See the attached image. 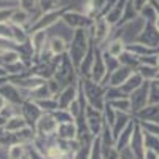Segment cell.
Wrapping results in <instances>:
<instances>
[{
    "label": "cell",
    "mask_w": 159,
    "mask_h": 159,
    "mask_svg": "<svg viewBox=\"0 0 159 159\" xmlns=\"http://www.w3.org/2000/svg\"><path fill=\"white\" fill-rule=\"evenodd\" d=\"M92 46V38L89 30L86 29H80V30H73L72 38L69 40V48H67V56L70 57L72 64L75 65V69L78 72V67L81 61L84 59V56L88 54L89 48Z\"/></svg>",
    "instance_id": "obj_1"
},
{
    "label": "cell",
    "mask_w": 159,
    "mask_h": 159,
    "mask_svg": "<svg viewBox=\"0 0 159 159\" xmlns=\"http://www.w3.org/2000/svg\"><path fill=\"white\" fill-rule=\"evenodd\" d=\"M80 86H81V91L84 94L86 103L102 111L105 103H107V99H105L107 88L100 83L92 81L91 78H80Z\"/></svg>",
    "instance_id": "obj_2"
},
{
    "label": "cell",
    "mask_w": 159,
    "mask_h": 159,
    "mask_svg": "<svg viewBox=\"0 0 159 159\" xmlns=\"http://www.w3.org/2000/svg\"><path fill=\"white\" fill-rule=\"evenodd\" d=\"M145 27V21L137 16L134 19H130L127 22H121L119 25H116V27H113V34H111V38H119L123 40V42L127 45L130 43H135L137 38L140 35V32L143 30Z\"/></svg>",
    "instance_id": "obj_3"
},
{
    "label": "cell",
    "mask_w": 159,
    "mask_h": 159,
    "mask_svg": "<svg viewBox=\"0 0 159 159\" xmlns=\"http://www.w3.org/2000/svg\"><path fill=\"white\" fill-rule=\"evenodd\" d=\"M56 81L64 88V86H69V84H75L78 83V72L75 69V65L72 64L70 57L67 56V52L62 56H57V61H56V70H54V76Z\"/></svg>",
    "instance_id": "obj_4"
},
{
    "label": "cell",
    "mask_w": 159,
    "mask_h": 159,
    "mask_svg": "<svg viewBox=\"0 0 159 159\" xmlns=\"http://www.w3.org/2000/svg\"><path fill=\"white\" fill-rule=\"evenodd\" d=\"M62 13H64V8H56V10H49V11L35 13L30 25L27 27L29 34H32L35 30H49L52 25H56L61 21Z\"/></svg>",
    "instance_id": "obj_5"
},
{
    "label": "cell",
    "mask_w": 159,
    "mask_h": 159,
    "mask_svg": "<svg viewBox=\"0 0 159 159\" xmlns=\"http://www.w3.org/2000/svg\"><path fill=\"white\" fill-rule=\"evenodd\" d=\"M61 21L72 30H80V29L89 30L91 25L94 24V19L88 18L81 10H73V8H64Z\"/></svg>",
    "instance_id": "obj_6"
},
{
    "label": "cell",
    "mask_w": 159,
    "mask_h": 159,
    "mask_svg": "<svg viewBox=\"0 0 159 159\" xmlns=\"http://www.w3.org/2000/svg\"><path fill=\"white\" fill-rule=\"evenodd\" d=\"M89 34H91V38H92V42H94V45L102 48L111 38L113 25H110L107 19H105L103 16H100V18L94 19V24L91 25Z\"/></svg>",
    "instance_id": "obj_7"
},
{
    "label": "cell",
    "mask_w": 159,
    "mask_h": 159,
    "mask_svg": "<svg viewBox=\"0 0 159 159\" xmlns=\"http://www.w3.org/2000/svg\"><path fill=\"white\" fill-rule=\"evenodd\" d=\"M84 124L86 129L89 130V134L92 137H99L102 134V130L105 129V119L103 113L91 105H86L84 108Z\"/></svg>",
    "instance_id": "obj_8"
},
{
    "label": "cell",
    "mask_w": 159,
    "mask_h": 159,
    "mask_svg": "<svg viewBox=\"0 0 159 159\" xmlns=\"http://www.w3.org/2000/svg\"><path fill=\"white\" fill-rule=\"evenodd\" d=\"M11 78V81L15 83L24 94H25V97H27L32 91H35L37 88H40L42 86L46 80H42L40 76H37V75H34L30 70L29 72H25V73H22V75H18V76H10Z\"/></svg>",
    "instance_id": "obj_9"
},
{
    "label": "cell",
    "mask_w": 159,
    "mask_h": 159,
    "mask_svg": "<svg viewBox=\"0 0 159 159\" xmlns=\"http://www.w3.org/2000/svg\"><path fill=\"white\" fill-rule=\"evenodd\" d=\"M116 0H84L81 11L91 19H97L100 16H105L107 11L113 7Z\"/></svg>",
    "instance_id": "obj_10"
},
{
    "label": "cell",
    "mask_w": 159,
    "mask_h": 159,
    "mask_svg": "<svg viewBox=\"0 0 159 159\" xmlns=\"http://www.w3.org/2000/svg\"><path fill=\"white\" fill-rule=\"evenodd\" d=\"M148 94H150V83L148 81H143V84L140 88H137L134 92L129 94L132 116L137 115L140 110H143L148 105Z\"/></svg>",
    "instance_id": "obj_11"
},
{
    "label": "cell",
    "mask_w": 159,
    "mask_h": 159,
    "mask_svg": "<svg viewBox=\"0 0 159 159\" xmlns=\"http://www.w3.org/2000/svg\"><path fill=\"white\" fill-rule=\"evenodd\" d=\"M0 96L7 100V103L18 105V107H21V103L27 99L24 92L11 81V78L8 80V81H5L2 86H0Z\"/></svg>",
    "instance_id": "obj_12"
},
{
    "label": "cell",
    "mask_w": 159,
    "mask_h": 159,
    "mask_svg": "<svg viewBox=\"0 0 159 159\" xmlns=\"http://www.w3.org/2000/svg\"><path fill=\"white\" fill-rule=\"evenodd\" d=\"M94 52H96V57H94V64H92V70H91L89 78L96 83L105 84V81H107V78H108V70H107V65L103 62L102 49L94 45Z\"/></svg>",
    "instance_id": "obj_13"
},
{
    "label": "cell",
    "mask_w": 159,
    "mask_h": 159,
    "mask_svg": "<svg viewBox=\"0 0 159 159\" xmlns=\"http://www.w3.org/2000/svg\"><path fill=\"white\" fill-rule=\"evenodd\" d=\"M19 113L21 116L25 119V123H27V126L34 127L35 129V124L40 118H42L43 111L42 108L37 105L35 100H30V99H25L22 103H21V107H19Z\"/></svg>",
    "instance_id": "obj_14"
},
{
    "label": "cell",
    "mask_w": 159,
    "mask_h": 159,
    "mask_svg": "<svg viewBox=\"0 0 159 159\" xmlns=\"http://www.w3.org/2000/svg\"><path fill=\"white\" fill-rule=\"evenodd\" d=\"M134 121H135V118H134ZM129 150H130V153L134 154L137 159H143L145 151H147V150H145V132H143V129L140 127V124L137 121L134 124V132H132Z\"/></svg>",
    "instance_id": "obj_15"
},
{
    "label": "cell",
    "mask_w": 159,
    "mask_h": 159,
    "mask_svg": "<svg viewBox=\"0 0 159 159\" xmlns=\"http://www.w3.org/2000/svg\"><path fill=\"white\" fill-rule=\"evenodd\" d=\"M57 126L59 124L54 119V116H52V113H43L42 118L35 124V132H37V135H43V137L56 135Z\"/></svg>",
    "instance_id": "obj_16"
},
{
    "label": "cell",
    "mask_w": 159,
    "mask_h": 159,
    "mask_svg": "<svg viewBox=\"0 0 159 159\" xmlns=\"http://www.w3.org/2000/svg\"><path fill=\"white\" fill-rule=\"evenodd\" d=\"M56 61H57V56L52 57V59H48V61H37L30 67V72L34 75L40 76L42 80H51L52 76H54Z\"/></svg>",
    "instance_id": "obj_17"
},
{
    "label": "cell",
    "mask_w": 159,
    "mask_h": 159,
    "mask_svg": "<svg viewBox=\"0 0 159 159\" xmlns=\"http://www.w3.org/2000/svg\"><path fill=\"white\" fill-rule=\"evenodd\" d=\"M134 73V70L129 69V67H124V65H119V67L111 72L107 78V81H105V88H121L126 81H127V78Z\"/></svg>",
    "instance_id": "obj_18"
},
{
    "label": "cell",
    "mask_w": 159,
    "mask_h": 159,
    "mask_svg": "<svg viewBox=\"0 0 159 159\" xmlns=\"http://www.w3.org/2000/svg\"><path fill=\"white\" fill-rule=\"evenodd\" d=\"M76 97H78V83L64 86V88L59 91V94L56 96V100H57L59 108L67 110V108L70 107V103L76 100Z\"/></svg>",
    "instance_id": "obj_19"
},
{
    "label": "cell",
    "mask_w": 159,
    "mask_h": 159,
    "mask_svg": "<svg viewBox=\"0 0 159 159\" xmlns=\"http://www.w3.org/2000/svg\"><path fill=\"white\" fill-rule=\"evenodd\" d=\"M126 5H127V0H116V2L113 3V7L107 11V15H105L103 18L108 21V24H110V25L116 27V25L121 24L123 16H124Z\"/></svg>",
    "instance_id": "obj_20"
},
{
    "label": "cell",
    "mask_w": 159,
    "mask_h": 159,
    "mask_svg": "<svg viewBox=\"0 0 159 159\" xmlns=\"http://www.w3.org/2000/svg\"><path fill=\"white\" fill-rule=\"evenodd\" d=\"M48 38H49L48 30H35V32L30 34V46L34 49V62L43 52V49L46 48Z\"/></svg>",
    "instance_id": "obj_21"
},
{
    "label": "cell",
    "mask_w": 159,
    "mask_h": 159,
    "mask_svg": "<svg viewBox=\"0 0 159 159\" xmlns=\"http://www.w3.org/2000/svg\"><path fill=\"white\" fill-rule=\"evenodd\" d=\"M69 48V42L61 35H49L48 38V43H46V49L49 51L51 56H62L67 52Z\"/></svg>",
    "instance_id": "obj_22"
},
{
    "label": "cell",
    "mask_w": 159,
    "mask_h": 159,
    "mask_svg": "<svg viewBox=\"0 0 159 159\" xmlns=\"http://www.w3.org/2000/svg\"><path fill=\"white\" fill-rule=\"evenodd\" d=\"M32 19H34V15H30V13H27L25 10H22L19 7H16L15 10H13L8 22L13 24V25H19V27H25V29H27L30 25V22H32Z\"/></svg>",
    "instance_id": "obj_23"
},
{
    "label": "cell",
    "mask_w": 159,
    "mask_h": 159,
    "mask_svg": "<svg viewBox=\"0 0 159 159\" xmlns=\"http://www.w3.org/2000/svg\"><path fill=\"white\" fill-rule=\"evenodd\" d=\"M56 137L59 140H76L78 139V124H76V121L59 124L57 130H56Z\"/></svg>",
    "instance_id": "obj_24"
},
{
    "label": "cell",
    "mask_w": 159,
    "mask_h": 159,
    "mask_svg": "<svg viewBox=\"0 0 159 159\" xmlns=\"http://www.w3.org/2000/svg\"><path fill=\"white\" fill-rule=\"evenodd\" d=\"M132 121H134V116H132V115H129V113H119V111H118V116H116V119H115V123H113V126L110 127L113 139L116 140L118 135L121 134V132H123Z\"/></svg>",
    "instance_id": "obj_25"
},
{
    "label": "cell",
    "mask_w": 159,
    "mask_h": 159,
    "mask_svg": "<svg viewBox=\"0 0 159 159\" xmlns=\"http://www.w3.org/2000/svg\"><path fill=\"white\" fill-rule=\"evenodd\" d=\"M137 121H148V123H157L159 124V105H147L143 110H140L137 115H134Z\"/></svg>",
    "instance_id": "obj_26"
},
{
    "label": "cell",
    "mask_w": 159,
    "mask_h": 159,
    "mask_svg": "<svg viewBox=\"0 0 159 159\" xmlns=\"http://www.w3.org/2000/svg\"><path fill=\"white\" fill-rule=\"evenodd\" d=\"M94 57H96V52H94V42H92V46L89 48L88 54L84 56V59L81 61L78 67V76L80 78H89L91 70H92V64H94Z\"/></svg>",
    "instance_id": "obj_27"
},
{
    "label": "cell",
    "mask_w": 159,
    "mask_h": 159,
    "mask_svg": "<svg viewBox=\"0 0 159 159\" xmlns=\"http://www.w3.org/2000/svg\"><path fill=\"white\" fill-rule=\"evenodd\" d=\"M100 49L103 52H107V54L113 56V57H119L126 51V43L123 42V40H119V38H110Z\"/></svg>",
    "instance_id": "obj_28"
},
{
    "label": "cell",
    "mask_w": 159,
    "mask_h": 159,
    "mask_svg": "<svg viewBox=\"0 0 159 159\" xmlns=\"http://www.w3.org/2000/svg\"><path fill=\"white\" fill-rule=\"evenodd\" d=\"M134 124H135V121H132V123L121 132V134L118 135V139L115 140V147H116V150H118L119 153L129 148V143H130V139H132V132H134Z\"/></svg>",
    "instance_id": "obj_29"
},
{
    "label": "cell",
    "mask_w": 159,
    "mask_h": 159,
    "mask_svg": "<svg viewBox=\"0 0 159 159\" xmlns=\"http://www.w3.org/2000/svg\"><path fill=\"white\" fill-rule=\"evenodd\" d=\"M35 137H37V132H35V129L30 127V126H25L24 129L15 132V142H16V143H21V145L34 143Z\"/></svg>",
    "instance_id": "obj_30"
},
{
    "label": "cell",
    "mask_w": 159,
    "mask_h": 159,
    "mask_svg": "<svg viewBox=\"0 0 159 159\" xmlns=\"http://www.w3.org/2000/svg\"><path fill=\"white\" fill-rule=\"evenodd\" d=\"M11 40L16 45L22 46V45L30 42V34H29V30L25 27H19V25H13L11 24Z\"/></svg>",
    "instance_id": "obj_31"
},
{
    "label": "cell",
    "mask_w": 159,
    "mask_h": 159,
    "mask_svg": "<svg viewBox=\"0 0 159 159\" xmlns=\"http://www.w3.org/2000/svg\"><path fill=\"white\" fill-rule=\"evenodd\" d=\"M142 78H143V81H148V83H151V81H154V80L159 76V70H157V67L156 65H147V64H140L139 67H137V70H135Z\"/></svg>",
    "instance_id": "obj_32"
},
{
    "label": "cell",
    "mask_w": 159,
    "mask_h": 159,
    "mask_svg": "<svg viewBox=\"0 0 159 159\" xmlns=\"http://www.w3.org/2000/svg\"><path fill=\"white\" fill-rule=\"evenodd\" d=\"M142 84H143V78H142L137 72H134V73H132V75L127 78V81L121 86V91L129 97L130 92H134V91H135L137 88H140Z\"/></svg>",
    "instance_id": "obj_33"
},
{
    "label": "cell",
    "mask_w": 159,
    "mask_h": 159,
    "mask_svg": "<svg viewBox=\"0 0 159 159\" xmlns=\"http://www.w3.org/2000/svg\"><path fill=\"white\" fill-rule=\"evenodd\" d=\"M118 59H119V64H121V65L132 69L134 72L137 70V67L140 65V59H139V56H135L134 52H130V51H127V49H126Z\"/></svg>",
    "instance_id": "obj_34"
},
{
    "label": "cell",
    "mask_w": 159,
    "mask_h": 159,
    "mask_svg": "<svg viewBox=\"0 0 159 159\" xmlns=\"http://www.w3.org/2000/svg\"><path fill=\"white\" fill-rule=\"evenodd\" d=\"M25 126H27V123H25V119L21 116V113H18V115H15V116H11L8 121L5 123V129L8 130V132H18V130H21V129H24Z\"/></svg>",
    "instance_id": "obj_35"
},
{
    "label": "cell",
    "mask_w": 159,
    "mask_h": 159,
    "mask_svg": "<svg viewBox=\"0 0 159 159\" xmlns=\"http://www.w3.org/2000/svg\"><path fill=\"white\" fill-rule=\"evenodd\" d=\"M5 154H7V159H25V145L13 143Z\"/></svg>",
    "instance_id": "obj_36"
},
{
    "label": "cell",
    "mask_w": 159,
    "mask_h": 159,
    "mask_svg": "<svg viewBox=\"0 0 159 159\" xmlns=\"http://www.w3.org/2000/svg\"><path fill=\"white\" fill-rule=\"evenodd\" d=\"M107 103H110L111 107L116 110V111H119V113H129V115H132V110H130V102H129V97H121V99H115V100H110V102H107Z\"/></svg>",
    "instance_id": "obj_37"
},
{
    "label": "cell",
    "mask_w": 159,
    "mask_h": 159,
    "mask_svg": "<svg viewBox=\"0 0 159 159\" xmlns=\"http://www.w3.org/2000/svg\"><path fill=\"white\" fill-rule=\"evenodd\" d=\"M37 105L40 108H42L43 113H52V111H56L59 108V105H57V100L56 97H48V99H40V100H35Z\"/></svg>",
    "instance_id": "obj_38"
},
{
    "label": "cell",
    "mask_w": 159,
    "mask_h": 159,
    "mask_svg": "<svg viewBox=\"0 0 159 159\" xmlns=\"http://www.w3.org/2000/svg\"><path fill=\"white\" fill-rule=\"evenodd\" d=\"M15 142V134L13 132H8L5 127H0V150L7 151Z\"/></svg>",
    "instance_id": "obj_39"
},
{
    "label": "cell",
    "mask_w": 159,
    "mask_h": 159,
    "mask_svg": "<svg viewBox=\"0 0 159 159\" xmlns=\"http://www.w3.org/2000/svg\"><path fill=\"white\" fill-rule=\"evenodd\" d=\"M102 156L103 159H121V153L116 150L115 143H102Z\"/></svg>",
    "instance_id": "obj_40"
},
{
    "label": "cell",
    "mask_w": 159,
    "mask_h": 159,
    "mask_svg": "<svg viewBox=\"0 0 159 159\" xmlns=\"http://www.w3.org/2000/svg\"><path fill=\"white\" fill-rule=\"evenodd\" d=\"M139 16L147 24H156V8L153 7V3H148L139 13Z\"/></svg>",
    "instance_id": "obj_41"
},
{
    "label": "cell",
    "mask_w": 159,
    "mask_h": 159,
    "mask_svg": "<svg viewBox=\"0 0 159 159\" xmlns=\"http://www.w3.org/2000/svg\"><path fill=\"white\" fill-rule=\"evenodd\" d=\"M145 150H150L159 154V135H153V134L145 132Z\"/></svg>",
    "instance_id": "obj_42"
},
{
    "label": "cell",
    "mask_w": 159,
    "mask_h": 159,
    "mask_svg": "<svg viewBox=\"0 0 159 159\" xmlns=\"http://www.w3.org/2000/svg\"><path fill=\"white\" fill-rule=\"evenodd\" d=\"M102 113H103V119H105V126L111 127L113 123H115V119H116V116H118V111L111 107L110 103H105V107H103Z\"/></svg>",
    "instance_id": "obj_43"
},
{
    "label": "cell",
    "mask_w": 159,
    "mask_h": 159,
    "mask_svg": "<svg viewBox=\"0 0 159 159\" xmlns=\"http://www.w3.org/2000/svg\"><path fill=\"white\" fill-rule=\"evenodd\" d=\"M52 116H54V119L57 121V124H64V123H72L75 121L73 116L70 115L69 110H64V108H57L56 111H52Z\"/></svg>",
    "instance_id": "obj_44"
},
{
    "label": "cell",
    "mask_w": 159,
    "mask_h": 159,
    "mask_svg": "<svg viewBox=\"0 0 159 159\" xmlns=\"http://www.w3.org/2000/svg\"><path fill=\"white\" fill-rule=\"evenodd\" d=\"M25 159H48V157L34 143H29V145H25Z\"/></svg>",
    "instance_id": "obj_45"
},
{
    "label": "cell",
    "mask_w": 159,
    "mask_h": 159,
    "mask_svg": "<svg viewBox=\"0 0 159 159\" xmlns=\"http://www.w3.org/2000/svg\"><path fill=\"white\" fill-rule=\"evenodd\" d=\"M19 8L25 10L27 13H30V15H35V13H38V0H19L18 3Z\"/></svg>",
    "instance_id": "obj_46"
},
{
    "label": "cell",
    "mask_w": 159,
    "mask_h": 159,
    "mask_svg": "<svg viewBox=\"0 0 159 159\" xmlns=\"http://www.w3.org/2000/svg\"><path fill=\"white\" fill-rule=\"evenodd\" d=\"M102 56H103V62H105V65H107V70H108V75L111 73V72H115L119 65V59L118 57H113V56H110V54H107V52H103L102 51Z\"/></svg>",
    "instance_id": "obj_47"
},
{
    "label": "cell",
    "mask_w": 159,
    "mask_h": 159,
    "mask_svg": "<svg viewBox=\"0 0 159 159\" xmlns=\"http://www.w3.org/2000/svg\"><path fill=\"white\" fill-rule=\"evenodd\" d=\"M89 159H103V156H102V143H100V139L99 137H96L94 142H92Z\"/></svg>",
    "instance_id": "obj_48"
},
{
    "label": "cell",
    "mask_w": 159,
    "mask_h": 159,
    "mask_svg": "<svg viewBox=\"0 0 159 159\" xmlns=\"http://www.w3.org/2000/svg\"><path fill=\"white\" fill-rule=\"evenodd\" d=\"M148 105H159V86H157L154 81H151V83H150Z\"/></svg>",
    "instance_id": "obj_49"
},
{
    "label": "cell",
    "mask_w": 159,
    "mask_h": 159,
    "mask_svg": "<svg viewBox=\"0 0 159 159\" xmlns=\"http://www.w3.org/2000/svg\"><path fill=\"white\" fill-rule=\"evenodd\" d=\"M137 121V119H135ZM140 124V127L148 132V134H153V135H159V124L157 123H148V121H137Z\"/></svg>",
    "instance_id": "obj_50"
},
{
    "label": "cell",
    "mask_w": 159,
    "mask_h": 159,
    "mask_svg": "<svg viewBox=\"0 0 159 159\" xmlns=\"http://www.w3.org/2000/svg\"><path fill=\"white\" fill-rule=\"evenodd\" d=\"M15 8H0V24L10 21V16H11V13H13V10H15Z\"/></svg>",
    "instance_id": "obj_51"
},
{
    "label": "cell",
    "mask_w": 159,
    "mask_h": 159,
    "mask_svg": "<svg viewBox=\"0 0 159 159\" xmlns=\"http://www.w3.org/2000/svg\"><path fill=\"white\" fill-rule=\"evenodd\" d=\"M132 2V5H134V8H135V11L137 13H140L145 7H147L148 3H151V0H130Z\"/></svg>",
    "instance_id": "obj_52"
},
{
    "label": "cell",
    "mask_w": 159,
    "mask_h": 159,
    "mask_svg": "<svg viewBox=\"0 0 159 159\" xmlns=\"http://www.w3.org/2000/svg\"><path fill=\"white\" fill-rule=\"evenodd\" d=\"M151 3L156 8V27L159 29V0H151Z\"/></svg>",
    "instance_id": "obj_53"
},
{
    "label": "cell",
    "mask_w": 159,
    "mask_h": 159,
    "mask_svg": "<svg viewBox=\"0 0 159 159\" xmlns=\"http://www.w3.org/2000/svg\"><path fill=\"white\" fill-rule=\"evenodd\" d=\"M143 159H159V154H157V153H154V151H150V150H147V151H145V156H143Z\"/></svg>",
    "instance_id": "obj_54"
},
{
    "label": "cell",
    "mask_w": 159,
    "mask_h": 159,
    "mask_svg": "<svg viewBox=\"0 0 159 159\" xmlns=\"http://www.w3.org/2000/svg\"><path fill=\"white\" fill-rule=\"evenodd\" d=\"M7 76H10V75H8V72H7L5 69L0 67V78H7Z\"/></svg>",
    "instance_id": "obj_55"
},
{
    "label": "cell",
    "mask_w": 159,
    "mask_h": 159,
    "mask_svg": "<svg viewBox=\"0 0 159 159\" xmlns=\"http://www.w3.org/2000/svg\"><path fill=\"white\" fill-rule=\"evenodd\" d=\"M5 105H7V100H5L2 96H0V111L3 110V107H5Z\"/></svg>",
    "instance_id": "obj_56"
},
{
    "label": "cell",
    "mask_w": 159,
    "mask_h": 159,
    "mask_svg": "<svg viewBox=\"0 0 159 159\" xmlns=\"http://www.w3.org/2000/svg\"><path fill=\"white\" fill-rule=\"evenodd\" d=\"M2 2H7V3H13V5H18L19 0H2Z\"/></svg>",
    "instance_id": "obj_57"
},
{
    "label": "cell",
    "mask_w": 159,
    "mask_h": 159,
    "mask_svg": "<svg viewBox=\"0 0 159 159\" xmlns=\"http://www.w3.org/2000/svg\"><path fill=\"white\" fill-rule=\"evenodd\" d=\"M7 151H3V150H0V159H7V154H5Z\"/></svg>",
    "instance_id": "obj_58"
},
{
    "label": "cell",
    "mask_w": 159,
    "mask_h": 159,
    "mask_svg": "<svg viewBox=\"0 0 159 159\" xmlns=\"http://www.w3.org/2000/svg\"><path fill=\"white\" fill-rule=\"evenodd\" d=\"M156 67H157V70H159V52L156 54Z\"/></svg>",
    "instance_id": "obj_59"
},
{
    "label": "cell",
    "mask_w": 159,
    "mask_h": 159,
    "mask_svg": "<svg viewBox=\"0 0 159 159\" xmlns=\"http://www.w3.org/2000/svg\"><path fill=\"white\" fill-rule=\"evenodd\" d=\"M57 159H70V157H57Z\"/></svg>",
    "instance_id": "obj_60"
}]
</instances>
